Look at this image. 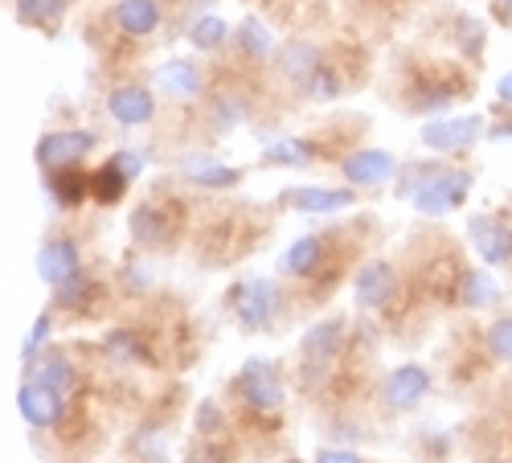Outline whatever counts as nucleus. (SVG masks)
Instances as JSON below:
<instances>
[{"mask_svg":"<svg viewBox=\"0 0 512 463\" xmlns=\"http://www.w3.org/2000/svg\"><path fill=\"white\" fill-rule=\"evenodd\" d=\"M467 193H472V173L467 168H435L426 185L414 193V209L426 218H443L467 201Z\"/></svg>","mask_w":512,"mask_h":463,"instance_id":"f257e3e1","label":"nucleus"},{"mask_svg":"<svg viewBox=\"0 0 512 463\" xmlns=\"http://www.w3.org/2000/svg\"><path fill=\"white\" fill-rule=\"evenodd\" d=\"M230 308L238 316V324L246 332H259L275 320V308H279V291L271 279H246L230 291Z\"/></svg>","mask_w":512,"mask_h":463,"instance_id":"f03ea898","label":"nucleus"},{"mask_svg":"<svg viewBox=\"0 0 512 463\" xmlns=\"http://www.w3.org/2000/svg\"><path fill=\"white\" fill-rule=\"evenodd\" d=\"M234 390L242 394V402L250 410H279L283 406V377L267 357H250L238 373Z\"/></svg>","mask_w":512,"mask_h":463,"instance_id":"7ed1b4c3","label":"nucleus"},{"mask_svg":"<svg viewBox=\"0 0 512 463\" xmlns=\"http://www.w3.org/2000/svg\"><path fill=\"white\" fill-rule=\"evenodd\" d=\"M99 136L87 132V128H66V132H46L37 140V164L46 168V173H54V168H74L78 160H87L95 152Z\"/></svg>","mask_w":512,"mask_h":463,"instance_id":"20e7f679","label":"nucleus"},{"mask_svg":"<svg viewBox=\"0 0 512 463\" xmlns=\"http://www.w3.org/2000/svg\"><path fill=\"white\" fill-rule=\"evenodd\" d=\"M484 136V119L480 115H455V119H435L422 128V144L431 152H467L480 144Z\"/></svg>","mask_w":512,"mask_h":463,"instance_id":"39448f33","label":"nucleus"},{"mask_svg":"<svg viewBox=\"0 0 512 463\" xmlns=\"http://www.w3.org/2000/svg\"><path fill=\"white\" fill-rule=\"evenodd\" d=\"M345 181L353 189H377V185H386L398 177V160L390 152H381V148H361L353 156H345Z\"/></svg>","mask_w":512,"mask_h":463,"instance_id":"423d86ee","label":"nucleus"},{"mask_svg":"<svg viewBox=\"0 0 512 463\" xmlns=\"http://www.w3.org/2000/svg\"><path fill=\"white\" fill-rule=\"evenodd\" d=\"M426 394H431V373L422 365H398L386 382H381V402L390 410H414Z\"/></svg>","mask_w":512,"mask_h":463,"instance_id":"0eeeda50","label":"nucleus"},{"mask_svg":"<svg viewBox=\"0 0 512 463\" xmlns=\"http://www.w3.org/2000/svg\"><path fill=\"white\" fill-rule=\"evenodd\" d=\"M467 238H472L476 255H480L488 267L512 263V226H504L500 218H488V214L472 218V222H467Z\"/></svg>","mask_w":512,"mask_h":463,"instance_id":"6e6552de","label":"nucleus"},{"mask_svg":"<svg viewBox=\"0 0 512 463\" xmlns=\"http://www.w3.org/2000/svg\"><path fill=\"white\" fill-rule=\"evenodd\" d=\"M394 287H398V275H394V267L386 263V259H369L361 271H357V279H353V296H357V304L361 308H386L390 300H394Z\"/></svg>","mask_w":512,"mask_h":463,"instance_id":"1a4fd4ad","label":"nucleus"},{"mask_svg":"<svg viewBox=\"0 0 512 463\" xmlns=\"http://www.w3.org/2000/svg\"><path fill=\"white\" fill-rule=\"evenodd\" d=\"M62 398L66 394H58V390H50L46 382H25L21 386V394H17V402H21V414H25V423L29 427H37V431H50L58 418H62Z\"/></svg>","mask_w":512,"mask_h":463,"instance_id":"9d476101","label":"nucleus"},{"mask_svg":"<svg viewBox=\"0 0 512 463\" xmlns=\"http://www.w3.org/2000/svg\"><path fill=\"white\" fill-rule=\"evenodd\" d=\"M107 111L115 123H123V128H144V123H152V115H156V99H152V91L127 82V87H115L107 95Z\"/></svg>","mask_w":512,"mask_h":463,"instance_id":"9b49d317","label":"nucleus"},{"mask_svg":"<svg viewBox=\"0 0 512 463\" xmlns=\"http://www.w3.org/2000/svg\"><path fill=\"white\" fill-rule=\"evenodd\" d=\"M78 271H82V259H78V246L70 238H54V242H46L37 250V275L50 287H62Z\"/></svg>","mask_w":512,"mask_h":463,"instance_id":"f8f14e48","label":"nucleus"},{"mask_svg":"<svg viewBox=\"0 0 512 463\" xmlns=\"http://www.w3.org/2000/svg\"><path fill=\"white\" fill-rule=\"evenodd\" d=\"M156 87H160V95L177 99V103H193L201 95V87H205V78H201V66L197 62L173 58V62H164L156 70Z\"/></svg>","mask_w":512,"mask_h":463,"instance_id":"ddd939ff","label":"nucleus"},{"mask_svg":"<svg viewBox=\"0 0 512 463\" xmlns=\"http://www.w3.org/2000/svg\"><path fill=\"white\" fill-rule=\"evenodd\" d=\"M357 201L353 185L349 189H324V185H304V189H287L283 205L300 209V214H336V209H349Z\"/></svg>","mask_w":512,"mask_h":463,"instance_id":"4468645a","label":"nucleus"},{"mask_svg":"<svg viewBox=\"0 0 512 463\" xmlns=\"http://www.w3.org/2000/svg\"><path fill=\"white\" fill-rule=\"evenodd\" d=\"M115 25L127 37H152L160 29V5L156 0H119L115 5Z\"/></svg>","mask_w":512,"mask_h":463,"instance_id":"2eb2a0df","label":"nucleus"},{"mask_svg":"<svg viewBox=\"0 0 512 463\" xmlns=\"http://www.w3.org/2000/svg\"><path fill=\"white\" fill-rule=\"evenodd\" d=\"M324 66V54L312 46V41H287L283 54H279V70L295 82V87H304V82Z\"/></svg>","mask_w":512,"mask_h":463,"instance_id":"dca6fc26","label":"nucleus"},{"mask_svg":"<svg viewBox=\"0 0 512 463\" xmlns=\"http://www.w3.org/2000/svg\"><path fill=\"white\" fill-rule=\"evenodd\" d=\"M340 345H345V328H340V320H324V324L308 328V336H304V357H308L312 365H328V361L340 353Z\"/></svg>","mask_w":512,"mask_h":463,"instance_id":"f3484780","label":"nucleus"},{"mask_svg":"<svg viewBox=\"0 0 512 463\" xmlns=\"http://www.w3.org/2000/svg\"><path fill=\"white\" fill-rule=\"evenodd\" d=\"M185 177L193 185H201V189H230V185L242 181L238 168H226L222 160H205V156H189L185 160Z\"/></svg>","mask_w":512,"mask_h":463,"instance_id":"a211bd4d","label":"nucleus"},{"mask_svg":"<svg viewBox=\"0 0 512 463\" xmlns=\"http://www.w3.org/2000/svg\"><path fill=\"white\" fill-rule=\"evenodd\" d=\"M320 259H324L320 238H295V242L283 250L279 271H283V275H295V279H304V275H312V271L320 267Z\"/></svg>","mask_w":512,"mask_h":463,"instance_id":"6ab92c4d","label":"nucleus"},{"mask_svg":"<svg viewBox=\"0 0 512 463\" xmlns=\"http://www.w3.org/2000/svg\"><path fill=\"white\" fill-rule=\"evenodd\" d=\"M66 5L70 0H17V21L41 29V33H54L66 17Z\"/></svg>","mask_w":512,"mask_h":463,"instance_id":"aec40b11","label":"nucleus"},{"mask_svg":"<svg viewBox=\"0 0 512 463\" xmlns=\"http://www.w3.org/2000/svg\"><path fill=\"white\" fill-rule=\"evenodd\" d=\"M312 160H316V144H312V140H300V136L275 140V144L263 152V164H271V168H308Z\"/></svg>","mask_w":512,"mask_h":463,"instance_id":"412c9836","label":"nucleus"},{"mask_svg":"<svg viewBox=\"0 0 512 463\" xmlns=\"http://www.w3.org/2000/svg\"><path fill=\"white\" fill-rule=\"evenodd\" d=\"M46 189L58 205H78L82 197H91V181L78 168H54V173H46Z\"/></svg>","mask_w":512,"mask_h":463,"instance_id":"4be33fe9","label":"nucleus"},{"mask_svg":"<svg viewBox=\"0 0 512 463\" xmlns=\"http://www.w3.org/2000/svg\"><path fill=\"white\" fill-rule=\"evenodd\" d=\"M459 300H463V308H488V304L500 300V287H496V279L488 271H463Z\"/></svg>","mask_w":512,"mask_h":463,"instance_id":"5701e85b","label":"nucleus"},{"mask_svg":"<svg viewBox=\"0 0 512 463\" xmlns=\"http://www.w3.org/2000/svg\"><path fill=\"white\" fill-rule=\"evenodd\" d=\"M33 377H37V382H46L50 390H58V394H70V390L78 386V373H74V361L58 357V353H50V357H41V361L33 365Z\"/></svg>","mask_w":512,"mask_h":463,"instance_id":"b1692460","label":"nucleus"},{"mask_svg":"<svg viewBox=\"0 0 512 463\" xmlns=\"http://www.w3.org/2000/svg\"><path fill=\"white\" fill-rule=\"evenodd\" d=\"M132 238L140 242V246H156L160 238H164V214H160V205H152V201H144V205H136L132 209Z\"/></svg>","mask_w":512,"mask_h":463,"instance_id":"393cba45","label":"nucleus"},{"mask_svg":"<svg viewBox=\"0 0 512 463\" xmlns=\"http://www.w3.org/2000/svg\"><path fill=\"white\" fill-rule=\"evenodd\" d=\"M250 115V107H246V99L242 95H218L213 99V111H209V123H213V132H234L238 123Z\"/></svg>","mask_w":512,"mask_h":463,"instance_id":"a878e982","label":"nucleus"},{"mask_svg":"<svg viewBox=\"0 0 512 463\" xmlns=\"http://www.w3.org/2000/svg\"><path fill=\"white\" fill-rule=\"evenodd\" d=\"M226 37H230V25L222 17H213V13H205V17H197L189 25V41H193L197 50H222Z\"/></svg>","mask_w":512,"mask_h":463,"instance_id":"bb28decb","label":"nucleus"},{"mask_svg":"<svg viewBox=\"0 0 512 463\" xmlns=\"http://www.w3.org/2000/svg\"><path fill=\"white\" fill-rule=\"evenodd\" d=\"M238 41H242L246 58H267V54L275 50V37H271V29H267L259 17H246V21H242V29H238Z\"/></svg>","mask_w":512,"mask_h":463,"instance_id":"cd10ccee","label":"nucleus"},{"mask_svg":"<svg viewBox=\"0 0 512 463\" xmlns=\"http://www.w3.org/2000/svg\"><path fill=\"white\" fill-rule=\"evenodd\" d=\"M54 291H58V304H62V308H87V304L99 296V287L87 279V271H78L74 279H66V283L54 287Z\"/></svg>","mask_w":512,"mask_h":463,"instance_id":"c85d7f7f","label":"nucleus"},{"mask_svg":"<svg viewBox=\"0 0 512 463\" xmlns=\"http://www.w3.org/2000/svg\"><path fill=\"white\" fill-rule=\"evenodd\" d=\"M127 185H132V181H123L111 164H103L99 173L91 177V197H95V201H103V205H115V201L127 193Z\"/></svg>","mask_w":512,"mask_h":463,"instance_id":"c756f323","label":"nucleus"},{"mask_svg":"<svg viewBox=\"0 0 512 463\" xmlns=\"http://www.w3.org/2000/svg\"><path fill=\"white\" fill-rule=\"evenodd\" d=\"M300 91H304V99L328 103V99H336V95H340V78H336V70H332V66H320Z\"/></svg>","mask_w":512,"mask_h":463,"instance_id":"7c9ffc66","label":"nucleus"},{"mask_svg":"<svg viewBox=\"0 0 512 463\" xmlns=\"http://www.w3.org/2000/svg\"><path fill=\"white\" fill-rule=\"evenodd\" d=\"M107 353H111V361H140V357H144L136 332H127V328H115V332L107 336Z\"/></svg>","mask_w":512,"mask_h":463,"instance_id":"2f4dec72","label":"nucleus"},{"mask_svg":"<svg viewBox=\"0 0 512 463\" xmlns=\"http://www.w3.org/2000/svg\"><path fill=\"white\" fill-rule=\"evenodd\" d=\"M193 427H197V431H201L205 439H213V435H222V431H226V414H222V406L205 398V402L197 406V414H193Z\"/></svg>","mask_w":512,"mask_h":463,"instance_id":"473e14b6","label":"nucleus"},{"mask_svg":"<svg viewBox=\"0 0 512 463\" xmlns=\"http://www.w3.org/2000/svg\"><path fill=\"white\" fill-rule=\"evenodd\" d=\"M451 99H455V91L447 87V82H435V87H418L414 107H418V111H443Z\"/></svg>","mask_w":512,"mask_h":463,"instance_id":"72a5a7b5","label":"nucleus"},{"mask_svg":"<svg viewBox=\"0 0 512 463\" xmlns=\"http://www.w3.org/2000/svg\"><path fill=\"white\" fill-rule=\"evenodd\" d=\"M488 353L500 361H512V320H496L488 328Z\"/></svg>","mask_w":512,"mask_h":463,"instance_id":"f704fd0d","label":"nucleus"},{"mask_svg":"<svg viewBox=\"0 0 512 463\" xmlns=\"http://www.w3.org/2000/svg\"><path fill=\"white\" fill-rule=\"evenodd\" d=\"M107 164L115 168V173H119L123 181H136V177L144 173V156H140V152H115Z\"/></svg>","mask_w":512,"mask_h":463,"instance_id":"c9c22d12","label":"nucleus"},{"mask_svg":"<svg viewBox=\"0 0 512 463\" xmlns=\"http://www.w3.org/2000/svg\"><path fill=\"white\" fill-rule=\"evenodd\" d=\"M50 332H54V320H50V312H41L37 324H33V332H29V341H25V361L37 357V349L50 341Z\"/></svg>","mask_w":512,"mask_h":463,"instance_id":"e433bc0d","label":"nucleus"},{"mask_svg":"<svg viewBox=\"0 0 512 463\" xmlns=\"http://www.w3.org/2000/svg\"><path fill=\"white\" fill-rule=\"evenodd\" d=\"M431 173H435V164H414V168H410V173L402 177V185H398V193L414 201V193H418V189L426 185V177H431Z\"/></svg>","mask_w":512,"mask_h":463,"instance_id":"4c0bfd02","label":"nucleus"},{"mask_svg":"<svg viewBox=\"0 0 512 463\" xmlns=\"http://www.w3.org/2000/svg\"><path fill=\"white\" fill-rule=\"evenodd\" d=\"M148 283H152V275H148L144 267H136V263L123 271V287H127V291H148Z\"/></svg>","mask_w":512,"mask_h":463,"instance_id":"58836bf2","label":"nucleus"},{"mask_svg":"<svg viewBox=\"0 0 512 463\" xmlns=\"http://www.w3.org/2000/svg\"><path fill=\"white\" fill-rule=\"evenodd\" d=\"M316 463H365L357 451H340V447H324L320 455H316Z\"/></svg>","mask_w":512,"mask_h":463,"instance_id":"ea45409f","label":"nucleus"},{"mask_svg":"<svg viewBox=\"0 0 512 463\" xmlns=\"http://www.w3.org/2000/svg\"><path fill=\"white\" fill-rule=\"evenodd\" d=\"M189 463H226L218 447H193L189 451Z\"/></svg>","mask_w":512,"mask_h":463,"instance_id":"a19ab883","label":"nucleus"},{"mask_svg":"<svg viewBox=\"0 0 512 463\" xmlns=\"http://www.w3.org/2000/svg\"><path fill=\"white\" fill-rule=\"evenodd\" d=\"M496 99H500L504 107H512V70H508V74L496 82Z\"/></svg>","mask_w":512,"mask_h":463,"instance_id":"79ce46f5","label":"nucleus"},{"mask_svg":"<svg viewBox=\"0 0 512 463\" xmlns=\"http://www.w3.org/2000/svg\"><path fill=\"white\" fill-rule=\"evenodd\" d=\"M492 140H512V119L508 123H496V128H488Z\"/></svg>","mask_w":512,"mask_h":463,"instance_id":"37998d69","label":"nucleus"},{"mask_svg":"<svg viewBox=\"0 0 512 463\" xmlns=\"http://www.w3.org/2000/svg\"><path fill=\"white\" fill-rule=\"evenodd\" d=\"M504 13H508V17H512V0H504Z\"/></svg>","mask_w":512,"mask_h":463,"instance_id":"c03bdc74","label":"nucleus"},{"mask_svg":"<svg viewBox=\"0 0 512 463\" xmlns=\"http://www.w3.org/2000/svg\"><path fill=\"white\" fill-rule=\"evenodd\" d=\"M484 463H508V459H484Z\"/></svg>","mask_w":512,"mask_h":463,"instance_id":"a18cd8bd","label":"nucleus"},{"mask_svg":"<svg viewBox=\"0 0 512 463\" xmlns=\"http://www.w3.org/2000/svg\"><path fill=\"white\" fill-rule=\"evenodd\" d=\"M287 463H300V459H287Z\"/></svg>","mask_w":512,"mask_h":463,"instance_id":"49530a36","label":"nucleus"},{"mask_svg":"<svg viewBox=\"0 0 512 463\" xmlns=\"http://www.w3.org/2000/svg\"><path fill=\"white\" fill-rule=\"evenodd\" d=\"M205 5H209V0H205Z\"/></svg>","mask_w":512,"mask_h":463,"instance_id":"de8ad7c7","label":"nucleus"}]
</instances>
